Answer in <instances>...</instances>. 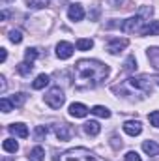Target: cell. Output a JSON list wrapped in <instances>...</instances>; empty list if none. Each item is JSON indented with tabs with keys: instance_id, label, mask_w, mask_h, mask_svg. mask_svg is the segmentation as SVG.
I'll return each instance as SVG.
<instances>
[{
	"instance_id": "obj_22",
	"label": "cell",
	"mask_w": 159,
	"mask_h": 161,
	"mask_svg": "<svg viewBox=\"0 0 159 161\" xmlns=\"http://www.w3.org/2000/svg\"><path fill=\"white\" fill-rule=\"evenodd\" d=\"M9 101L13 103V107H23V105H25V101H26V94H23V92L13 94V96L9 97Z\"/></svg>"
},
{
	"instance_id": "obj_33",
	"label": "cell",
	"mask_w": 159,
	"mask_h": 161,
	"mask_svg": "<svg viewBox=\"0 0 159 161\" xmlns=\"http://www.w3.org/2000/svg\"><path fill=\"white\" fill-rule=\"evenodd\" d=\"M6 58H8V51L2 47V49H0V62H6Z\"/></svg>"
},
{
	"instance_id": "obj_25",
	"label": "cell",
	"mask_w": 159,
	"mask_h": 161,
	"mask_svg": "<svg viewBox=\"0 0 159 161\" xmlns=\"http://www.w3.org/2000/svg\"><path fill=\"white\" fill-rule=\"evenodd\" d=\"M38 49H34V47H28L26 51H25V60H28V62H34L36 58H38Z\"/></svg>"
},
{
	"instance_id": "obj_18",
	"label": "cell",
	"mask_w": 159,
	"mask_h": 161,
	"mask_svg": "<svg viewBox=\"0 0 159 161\" xmlns=\"http://www.w3.org/2000/svg\"><path fill=\"white\" fill-rule=\"evenodd\" d=\"M49 75H45V73H41V75H38L36 79H34V82H32V88L34 90H41V88H45L47 84H49Z\"/></svg>"
},
{
	"instance_id": "obj_37",
	"label": "cell",
	"mask_w": 159,
	"mask_h": 161,
	"mask_svg": "<svg viewBox=\"0 0 159 161\" xmlns=\"http://www.w3.org/2000/svg\"><path fill=\"white\" fill-rule=\"evenodd\" d=\"M8 2H11V0H2V4H8Z\"/></svg>"
},
{
	"instance_id": "obj_17",
	"label": "cell",
	"mask_w": 159,
	"mask_h": 161,
	"mask_svg": "<svg viewBox=\"0 0 159 161\" xmlns=\"http://www.w3.org/2000/svg\"><path fill=\"white\" fill-rule=\"evenodd\" d=\"M32 69H34V64H32V62H28V60H25V62H21V64L17 66V73H19V75H23V77L30 75V73H32Z\"/></svg>"
},
{
	"instance_id": "obj_16",
	"label": "cell",
	"mask_w": 159,
	"mask_h": 161,
	"mask_svg": "<svg viewBox=\"0 0 159 161\" xmlns=\"http://www.w3.org/2000/svg\"><path fill=\"white\" fill-rule=\"evenodd\" d=\"M146 56H148V60H150V64L159 69V47H150L148 51H146Z\"/></svg>"
},
{
	"instance_id": "obj_7",
	"label": "cell",
	"mask_w": 159,
	"mask_h": 161,
	"mask_svg": "<svg viewBox=\"0 0 159 161\" xmlns=\"http://www.w3.org/2000/svg\"><path fill=\"white\" fill-rule=\"evenodd\" d=\"M73 51H75V47H73L69 41H60V43L56 45V56H58L60 60L71 58V56H73Z\"/></svg>"
},
{
	"instance_id": "obj_1",
	"label": "cell",
	"mask_w": 159,
	"mask_h": 161,
	"mask_svg": "<svg viewBox=\"0 0 159 161\" xmlns=\"http://www.w3.org/2000/svg\"><path fill=\"white\" fill-rule=\"evenodd\" d=\"M109 66L99 60H79L73 68V80L80 90H90L99 86L109 77Z\"/></svg>"
},
{
	"instance_id": "obj_23",
	"label": "cell",
	"mask_w": 159,
	"mask_h": 161,
	"mask_svg": "<svg viewBox=\"0 0 159 161\" xmlns=\"http://www.w3.org/2000/svg\"><path fill=\"white\" fill-rule=\"evenodd\" d=\"M135 69H137V58H135L133 54H129L127 60H125V64H123V71L131 73V71H135Z\"/></svg>"
},
{
	"instance_id": "obj_35",
	"label": "cell",
	"mask_w": 159,
	"mask_h": 161,
	"mask_svg": "<svg viewBox=\"0 0 159 161\" xmlns=\"http://www.w3.org/2000/svg\"><path fill=\"white\" fill-rule=\"evenodd\" d=\"M0 92H6V79L0 75Z\"/></svg>"
},
{
	"instance_id": "obj_28",
	"label": "cell",
	"mask_w": 159,
	"mask_h": 161,
	"mask_svg": "<svg viewBox=\"0 0 159 161\" xmlns=\"http://www.w3.org/2000/svg\"><path fill=\"white\" fill-rule=\"evenodd\" d=\"M9 41H11V43H21V41H23L21 30H9Z\"/></svg>"
},
{
	"instance_id": "obj_27",
	"label": "cell",
	"mask_w": 159,
	"mask_h": 161,
	"mask_svg": "<svg viewBox=\"0 0 159 161\" xmlns=\"http://www.w3.org/2000/svg\"><path fill=\"white\" fill-rule=\"evenodd\" d=\"M47 4H49V0H28V8H32V9H41Z\"/></svg>"
},
{
	"instance_id": "obj_12",
	"label": "cell",
	"mask_w": 159,
	"mask_h": 161,
	"mask_svg": "<svg viewBox=\"0 0 159 161\" xmlns=\"http://www.w3.org/2000/svg\"><path fill=\"white\" fill-rule=\"evenodd\" d=\"M140 36H159V21H150L140 30Z\"/></svg>"
},
{
	"instance_id": "obj_20",
	"label": "cell",
	"mask_w": 159,
	"mask_h": 161,
	"mask_svg": "<svg viewBox=\"0 0 159 161\" xmlns=\"http://www.w3.org/2000/svg\"><path fill=\"white\" fill-rule=\"evenodd\" d=\"M90 113L96 114V116H99V118H111V111H109L107 107H103V105H96V107H92Z\"/></svg>"
},
{
	"instance_id": "obj_11",
	"label": "cell",
	"mask_w": 159,
	"mask_h": 161,
	"mask_svg": "<svg viewBox=\"0 0 159 161\" xmlns=\"http://www.w3.org/2000/svg\"><path fill=\"white\" fill-rule=\"evenodd\" d=\"M68 17H69L71 21H82V19H84V9H82V6H80V4H71V6L68 8Z\"/></svg>"
},
{
	"instance_id": "obj_36",
	"label": "cell",
	"mask_w": 159,
	"mask_h": 161,
	"mask_svg": "<svg viewBox=\"0 0 159 161\" xmlns=\"http://www.w3.org/2000/svg\"><path fill=\"white\" fill-rule=\"evenodd\" d=\"M154 80H156V82L159 84V75H156V77H154Z\"/></svg>"
},
{
	"instance_id": "obj_29",
	"label": "cell",
	"mask_w": 159,
	"mask_h": 161,
	"mask_svg": "<svg viewBox=\"0 0 159 161\" xmlns=\"http://www.w3.org/2000/svg\"><path fill=\"white\" fill-rule=\"evenodd\" d=\"M148 120H150V124H152L154 127H159V111H154V113H150Z\"/></svg>"
},
{
	"instance_id": "obj_30",
	"label": "cell",
	"mask_w": 159,
	"mask_h": 161,
	"mask_svg": "<svg viewBox=\"0 0 159 161\" xmlns=\"http://www.w3.org/2000/svg\"><path fill=\"white\" fill-rule=\"evenodd\" d=\"M45 135H47V127L45 125H38L36 127V141H41Z\"/></svg>"
},
{
	"instance_id": "obj_5",
	"label": "cell",
	"mask_w": 159,
	"mask_h": 161,
	"mask_svg": "<svg viewBox=\"0 0 159 161\" xmlns=\"http://www.w3.org/2000/svg\"><path fill=\"white\" fill-rule=\"evenodd\" d=\"M64 101H66V96H64V92H62L60 86H52V88L45 94V103H47L51 109H60V107L64 105Z\"/></svg>"
},
{
	"instance_id": "obj_32",
	"label": "cell",
	"mask_w": 159,
	"mask_h": 161,
	"mask_svg": "<svg viewBox=\"0 0 159 161\" xmlns=\"http://www.w3.org/2000/svg\"><path fill=\"white\" fill-rule=\"evenodd\" d=\"M123 2H125V0H109V6H111V8H120Z\"/></svg>"
},
{
	"instance_id": "obj_15",
	"label": "cell",
	"mask_w": 159,
	"mask_h": 161,
	"mask_svg": "<svg viewBox=\"0 0 159 161\" xmlns=\"http://www.w3.org/2000/svg\"><path fill=\"white\" fill-rule=\"evenodd\" d=\"M142 150L148 156H159V144L156 141H144L142 142Z\"/></svg>"
},
{
	"instance_id": "obj_10",
	"label": "cell",
	"mask_w": 159,
	"mask_h": 161,
	"mask_svg": "<svg viewBox=\"0 0 159 161\" xmlns=\"http://www.w3.org/2000/svg\"><path fill=\"white\" fill-rule=\"evenodd\" d=\"M88 113H90V109H88L84 103H71V105H69V114H71L73 118H84Z\"/></svg>"
},
{
	"instance_id": "obj_8",
	"label": "cell",
	"mask_w": 159,
	"mask_h": 161,
	"mask_svg": "<svg viewBox=\"0 0 159 161\" xmlns=\"http://www.w3.org/2000/svg\"><path fill=\"white\" fill-rule=\"evenodd\" d=\"M54 133H56V137H58L60 141H69L75 131H73V127H71L69 124H58V125L54 127Z\"/></svg>"
},
{
	"instance_id": "obj_21",
	"label": "cell",
	"mask_w": 159,
	"mask_h": 161,
	"mask_svg": "<svg viewBox=\"0 0 159 161\" xmlns=\"http://www.w3.org/2000/svg\"><path fill=\"white\" fill-rule=\"evenodd\" d=\"M2 148H4L6 152H9V154H15V152L19 150V144H17L15 139H6V141L2 142Z\"/></svg>"
},
{
	"instance_id": "obj_3",
	"label": "cell",
	"mask_w": 159,
	"mask_h": 161,
	"mask_svg": "<svg viewBox=\"0 0 159 161\" xmlns=\"http://www.w3.org/2000/svg\"><path fill=\"white\" fill-rule=\"evenodd\" d=\"M152 80L146 75H139V77H129V79L123 82L125 88H131L133 92L137 94H150L152 92Z\"/></svg>"
},
{
	"instance_id": "obj_2",
	"label": "cell",
	"mask_w": 159,
	"mask_h": 161,
	"mask_svg": "<svg viewBox=\"0 0 159 161\" xmlns=\"http://www.w3.org/2000/svg\"><path fill=\"white\" fill-rule=\"evenodd\" d=\"M152 13H154V8L142 6L137 15H133V17H129V19H125V21L122 23V32H125V34H135V32H139V34H140V30L144 28V23H150V21H146V19H150Z\"/></svg>"
},
{
	"instance_id": "obj_9",
	"label": "cell",
	"mask_w": 159,
	"mask_h": 161,
	"mask_svg": "<svg viewBox=\"0 0 159 161\" xmlns=\"http://www.w3.org/2000/svg\"><path fill=\"white\" fill-rule=\"evenodd\" d=\"M123 131H125L129 137H137V135L142 133V125H140L139 120H127L123 124Z\"/></svg>"
},
{
	"instance_id": "obj_19",
	"label": "cell",
	"mask_w": 159,
	"mask_h": 161,
	"mask_svg": "<svg viewBox=\"0 0 159 161\" xmlns=\"http://www.w3.org/2000/svg\"><path fill=\"white\" fill-rule=\"evenodd\" d=\"M28 158H30V161H43L45 159V150H43L41 146H34V148L30 150Z\"/></svg>"
},
{
	"instance_id": "obj_26",
	"label": "cell",
	"mask_w": 159,
	"mask_h": 161,
	"mask_svg": "<svg viewBox=\"0 0 159 161\" xmlns=\"http://www.w3.org/2000/svg\"><path fill=\"white\" fill-rule=\"evenodd\" d=\"M0 109H2L4 114H8V113H11V109H13V103H11L8 97H2V99H0Z\"/></svg>"
},
{
	"instance_id": "obj_34",
	"label": "cell",
	"mask_w": 159,
	"mask_h": 161,
	"mask_svg": "<svg viewBox=\"0 0 159 161\" xmlns=\"http://www.w3.org/2000/svg\"><path fill=\"white\" fill-rule=\"evenodd\" d=\"M111 141H112V146H114L116 150H118V148H122V141H120V142H118V139H116V137H112Z\"/></svg>"
},
{
	"instance_id": "obj_31",
	"label": "cell",
	"mask_w": 159,
	"mask_h": 161,
	"mask_svg": "<svg viewBox=\"0 0 159 161\" xmlns=\"http://www.w3.org/2000/svg\"><path fill=\"white\" fill-rule=\"evenodd\" d=\"M125 161H142V159H140V156L137 152H127L125 154Z\"/></svg>"
},
{
	"instance_id": "obj_14",
	"label": "cell",
	"mask_w": 159,
	"mask_h": 161,
	"mask_svg": "<svg viewBox=\"0 0 159 161\" xmlns=\"http://www.w3.org/2000/svg\"><path fill=\"white\" fill-rule=\"evenodd\" d=\"M99 131H101V125H99V122L96 120H90L84 124V133L86 135H90V137H96V135H99Z\"/></svg>"
},
{
	"instance_id": "obj_4",
	"label": "cell",
	"mask_w": 159,
	"mask_h": 161,
	"mask_svg": "<svg viewBox=\"0 0 159 161\" xmlns=\"http://www.w3.org/2000/svg\"><path fill=\"white\" fill-rule=\"evenodd\" d=\"M60 161H97V159L86 148H71V150H66L60 156Z\"/></svg>"
},
{
	"instance_id": "obj_13",
	"label": "cell",
	"mask_w": 159,
	"mask_h": 161,
	"mask_svg": "<svg viewBox=\"0 0 159 161\" xmlns=\"http://www.w3.org/2000/svg\"><path fill=\"white\" fill-rule=\"evenodd\" d=\"M9 131L13 133V135H17V137H21V139H26L28 137V127L25 125V124H11L9 125Z\"/></svg>"
},
{
	"instance_id": "obj_24",
	"label": "cell",
	"mask_w": 159,
	"mask_h": 161,
	"mask_svg": "<svg viewBox=\"0 0 159 161\" xmlns=\"http://www.w3.org/2000/svg\"><path fill=\"white\" fill-rule=\"evenodd\" d=\"M94 47V41L90 40V38H80V40H77V49L79 51H90Z\"/></svg>"
},
{
	"instance_id": "obj_6",
	"label": "cell",
	"mask_w": 159,
	"mask_h": 161,
	"mask_svg": "<svg viewBox=\"0 0 159 161\" xmlns=\"http://www.w3.org/2000/svg\"><path fill=\"white\" fill-rule=\"evenodd\" d=\"M127 45H129V41L125 40V38H112V40L107 41V53L118 54V53H122Z\"/></svg>"
}]
</instances>
